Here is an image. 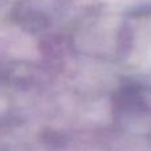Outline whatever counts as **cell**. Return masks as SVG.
<instances>
[{
	"mask_svg": "<svg viewBox=\"0 0 151 151\" xmlns=\"http://www.w3.org/2000/svg\"><path fill=\"white\" fill-rule=\"evenodd\" d=\"M111 118L118 130L151 141V85L129 82L121 86L113 97Z\"/></svg>",
	"mask_w": 151,
	"mask_h": 151,
	"instance_id": "obj_1",
	"label": "cell"
}]
</instances>
